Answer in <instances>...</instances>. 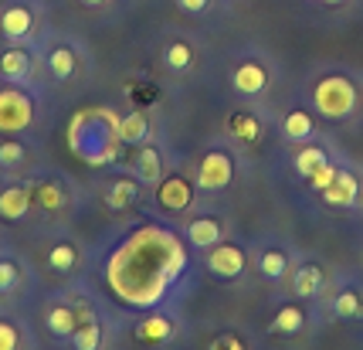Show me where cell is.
<instances>
[{
    "label": "cell",
    "mask_w": 363,
    "mask_h": 350,
    "mask_svg": "<svg viewBox=\"0 0 363 350\" xmlns=\"http://www.w3.org/2000/svg\"><path fill=\"white\" fill-rule=\"evenodd\" d=\"M313 99H316V109L330 119H343L357 109V89L350 85V79H340V75H330V79L319 82Z\"/></svg>",
    "instance_id": "obj_1"
},
{
    "label": "cell",
    "mask_w": 363,
    "mask_h": 350,
    "mask_svg": "<svg viewBox=\"0 0 363 350\" xmlns=\"http://www.w3.org/2000/svg\"><path fill=\"white\" fill-rule=\"evenodd\" d=\"M34 123V102L31 96L21 89V85H11L0 89V133H24V129Z\"/></svg>",
    "instance_id": "obj_2"
},
{
    "label": "cell",
    "mask_w": 363,
    "mask_h": 350,
    "mask_svg": "<svg viewBox=\"0 0 363 350\" xmlns=\"http://www.w3.org/2000/svg\"><path fill=\"white\" fill-rule=\"evenodd\" d=\"M34 24H38V11H34L31 0H11L0 14V34L11 45H21L24 38H31Z\"/></svg>",
    "instance_id": "obj_3"
},
{
    "label": "cell",
    "mask_w": 363,
    "mask_h": 350,
    "mask_svg": "<svg viewBox=\"0 0 363 350\" xmlns=\"http://www.w3.org/2000/svg\"><path fill=\"white\" fill-rule=\"evenodd\" d=\"M235 180V160L224 150H211L204 153L201 167H197V187L201 191H224Z\"/></svg>",
    "instance_id": "obj_4"
},
{
    "label": "cell",
    "mask_w": 363,
    "mask_h": 350,
    "mask_svg": "<svg viewBox=\"0 0 363 350\" xmlns=\"http://www.w3.org/2000/svg\"><path fill=\"white\" fill-rule=\"evenodd\" d=\"M157 204L170 214H180L194 204V184L184 174H170L157 180Z\"/></svg>",
    "instance_id": "obj_5"
},
{
    "label": "cell",
    "mask_w": 363,
    "mask_h": 350,
    "mask_svg": "<svg viewBox=\"0 0 363 350\" xmlns=\"http://www.w3.org/2000/svg\"><path fill=\"white\" fill-rule=\"evenodd\" d=\"M207 269L218 279H238L245 272V252L238 245H231V241H218L207 252Z\"/></svg>",
    "instance_id": "obj_6"
},
{
    "label": "cell",
    "mask_w": 363,
    "mask_h": 350,
    "mask_svg": "<svg viewBox=\"0 0 363 350\" xmlns=\"http://www.w3.org/2000/svg\"><path fill=\"white\" fill-rule=\"evenodd\" d=\"M31 68H34V58L28 48L21 45H11L7 51H0V79L11 82V85H24L31 79Z\"/></svg>",
    "instance_id": "obj_7"
},
{
    "label": "cell",
    "mask_w": 363,
    "mask_h": 350,
    "mask_svg": "<svg viewBox=\"0 0 363 350\" xmlns=\"http://www.w3.org/2000/svg\"><path fill=\"white\" fill-rule=\"evenodd\" d=\"M231 85H235V92H241V96H262L269 89V72H265L262 62H241L231 72Z\"/></svg>",
    "instance_id": "obj_8"
},
{
    "label": "cell",
    "mask_w": 363,
    "mask_h": 350,
    "mask_svg": "<svg viewBox=\"0 0 363 350\" xmlns=\"http://www.w3.org/2000/svg\"><path fill=\"white\" fill-rule=\"evenodd\" d=\"M79 323H82V313L75 306H68V302H51L45 310V327L51 330V337H58V340H72Z\"/></svg>",
    "instance_id": "obj_9"
},
{
    "label": "cell",
    "mask_w": 363,
    "mask_h": 350,
    "mask_svg": "<svg viewBox=\"0 0 363 350\" xmlns=\"http://www.w3.org/2000/svg\"><path fill=\"white\" fill-rule=\"evenodd\" d=\"M75 68H79V58H75L72 45H51V51H48V75L51 79L55 82L75 79Z\"/></svg>",
    "instance_id": "obj_10"
},
{
    "label": "cell",
    "mask_w": 363,
    "mask_h": 350,
    "mask_svg": "<svg viewBox=\"0 0 363 350\" xmlns=\"http://www.w3.org/2000/svg\"><path fill=\"white\" fill-rule=\"evenodd\" d=\"M357 194H360L357 177L347 174V170H336V177H333L330 187L323 191V197H326V204H333V207H350L357 201Z\"/></svg>",
    "instance_id": "obj_11"
},
{
    "label": "cell",
    "mask_w": 363,
    "mask_h": 350,
    "mask_svg": "<svg viewBox=\"0 0 363 350\" xmlns=\"http://www.w3.org/2000/svg\"><path fill=\"white\" fill-rule=\"evenodd\" d=\"M116 140L119 143H129V146H143L150 140V119L143 112H129L116 123Z\"/></svg>",
    "instance_id": "obj_12"
},
{
    "label": "cell",
    "mask_w": 363,
    "mask_h": 350,
    "mask_svg": "<svg viewBox=\"0 0 363 350\" xmlns=\"http://www.w3.org/2000/svg\"><path fill=\"white\" fill-rule=\"evenodd\" d=\"M31 211V191L28 187H4L0 191V218L4 222H21Z\"/></svg>",
    "instance_id": "obj_13"
},
{
    "label": "cell",
    "mask_w": 363,
    "mask_h": 350,
    "mask_svg": "<svg viewBox=\"0 0 363 350\" xmlns=\"http://www.w3.org/2000/svg\"><path fill=\"white\" fill-rule=\"evenodd\" d=\"M140 177H119V180H112L109 187H106V204L112 211H123V207L136 204V197H140Z\"/></svg>",
    "instance_id": "obj_14"
},
{
    "label": "cell",
    "mask_w": 363,
    "mask_h": 350,
    "mask_svg": "<svg viewBox=\"0 0 363 350\" xmlns=\"http://www.w3.org/2000/svg\"><path fill=\"white\" fill-rule=\"evenodd\" d=\"M187 241L197 245V248H211V245L224 241L221 222H214V218H194V222L187 224Z\"/></svg>",
    "instance_id": "obj_15"
},
{
    "label": "cell",
    "mask_w": 363,
    "mask_h": 350,
    "mask_svg": "<svg viewBox=\"0 0 363 350\" xmlns=\"http://www.w3.org/2000/svg\"><path fill=\"white\" fill-rule=\"evenodd\" d=\"M136 177H140L143 184H157L160 177H163V157H160L157 146L143 143L140 153H136Z\"/></svg>",
    "instance_id": "obj_16"
},
{
    "label": "cell",
    "mask_w": 363,
    "mask_h": 350,
    "mask_svg": "<svg viewBox=\"0 0 363 350\" xmlns=\"http://www.w3.org/2000/svg\"><path fill=\"white\" fill-rule=\"evenodd\" d=\"M170 334H174V323L167 317H150L143 323H136V340L140 344H167Z\"/></svg>",
    "instance_id": "obj_17"
},
{
    "label": "cell",
    "mask_w": 363,
    "mask_h": 350,
    "mask_svg": "<svg viewBox=\"0 0 363 350\" xmlns=\"http://www.w3.org/2000/svg\"><path fill=\"white\" fill-rule=\"evenodd\" d=\"M72 344H75V350H99L102 347V323L95 317H82V323L72 334Z\"/></svg>",
    "instance_id": "obj_18"
},
{
    "label": "cell",
    "mask_w": 363,
    "mask_h": 350,
    "mask_svg": "<svg viewBox=\"0 0 363 350\" xmlns=\"http://www.w3.org/2000/svg\"><path fill=\"white\" fill-rule=\"evenodd\" d=\"M48 269L55 272H72L79 266V248L72 245V241H55L51 248H48Z\"/></svg>",
    "instance_id": "obj_19"
},
{
    "label": "cell",
    "mask_w": 363,
    "mask_h": 350,
    "mask_svg": "<svg viewBox=\"0 0 363 350\" xmlns=\"http://www.w3.org/2000/svg\"><path fill=\"white\" fill-rule=\"evenodd\" d=\"M292 289H296V296H302V300L319 296V289H323V269L319 266H302L296 272V279H292Z\"/></svg>",
    "instance_id": "obj_20"
},
{
    "label": "cell",
    "mask_w": 363,
    "mask_h": 350,
    "mask_svg": "<svg viewBox=\"0 0 363 350\" xmlns=\"http://www.w3.org/2000/svg\"><path fill=\"white\" fill-rule=\"evenodd\" d=\"M282 133L289 136V140H309V136L316 133V126H313V116H309L306 109H292L282 119Z\"/></svg>",
    "instance_id": "obj_21"
},
{
    "label": "cell",
    "mask_w": 363,
    "mask_h": 350,
    "mask_svg": "<svg viewBox=\"0 0 363 350\" xmlns=\"http://www.w3.org/2000/svg\"><path fill=\"white\" fill-rule=\"evenodd\" d=\"M302 327H306V313H302L296 302L282 306V310L275 313V319H272V330H275V334H299Z\"/></svg>",
    "instance_id": "obj_22"
},
{
    "label": "cell",
    "mask_w": 363,
    "mask_h": 350,
    "mask_svg": "<svg viewBox=\"0 0 363 350\" xmlns=\"http://www.w3.org/2000/svg\"><path fill=\"white\" fill-rule=\"evenodd\" d=\"M258 269L265 279H282L285 272H289V255L285 248H265L262 258H258Z\"/></svg>",
    "instance_id": "obj_23"
},
{
    "label": "cell",
    "mask_w": 363,
    "mask_h": 350,
    "mask_svg": "<svg viewBox=\"0 0 363 350\" xmlns=\"http://www.w3.org/2000/svg\"><path fill=\"white\" fill-rule=\"evenodd\" d=\"M326 160L330 157H326V150H323V146H306V150L296 153V170H299V177L309 180V177L316 174V167H323Z\"/></svg>",
    "instance_id": "obj_24"
},
{
    "label": "cell",
    "mask_w": 363,
    "mask_h": 350,
    "mask_svg": "<svg viewBox=\"0 0 363 350\" xmlns=\"http://www.w3.org/2000/svg\"><path fill=\"white\" fill-rule=\"evenodd\" d=\"M228 126H231V133H235L238 140H245V143H255L258 133H262V126H258V119H255L252 112H235V116L228 119Z\"/></svg>",
    "instance_id": "obj_25"
},
{
    "label": "cell",
    "mask_w": 363,
    "mask_h": 350,
    "mask_svg": "<svg viewBox=\"0 0 363 350\" xmlns=\"http://www.w3.org/2000/svg\"><path fill=\"white\" fill-rule=\"evenodd\" d=\"M163 62H167L170 72H184V68H190V62H194V48H190L187 41H170L167 51H163Z\"/></svg>",
    "instance_id": "obj_26"
},
{
    "label": "cell",
    "mask_w": 363,
    "mask_h": 350,
    "mask_svg": "<svg viewBox=\"0 0 363 350\" xmlns=\"http://www.w3.org/2000/svg\"><path fill=\"white\" fill-rule=\"evenodd\" d=\"M24 157H28V150L21 140H14L11 133L0 136V167H17V163H24Z\"/></svg>",
    "instance_id": "obj_27"
},
{
    "label": "cell",
    "mask_w": 363,
    "mask_h": 350,
    "mask_svg": "<svg viewBox=\"0 0 363 350\" xmlns=\"http://www.w3.org/2000/svg\"><path fill=\"white\" fill-rule=\"evenodd\" d=\"M21 286V262L11 255H0V292H14Z\"/></svg>",
    "instance_id": "obj_28"
},
{
    "label": "cell",
    "mask_w": 363,
    "mask_h": 350,
    "mask_svg": "<svg viewBox=\"0 0 363 350\" xmlns=\"http://www.w3.org/2000/svg\"><path fill=\"white\" fill-rule=\"evenodd\" d=\"M333 310H336V317H343V319L360 317V313H363L360 296H357L353 289H347V292H340V296H336V302H333Z\"/></svg>",
    "instance_id": "obj_29"
},
{
    "label": "cell",
    "mask_w": 363,
    "mask_h": 350,
    "mask_svg": "<svg viewBox=\"0 0 363 350\" xmlns=\"http://www.w3.org/2000/svg\"><path fill=\"white\" fill-rule=\"evenodd\" d=\"M21 347V330L14 319H0V350H17Z\"/></svg>",
    "instance_id": "obj_30"
},
{
    "label": "cell",
    "mask_w": 363,
    "mask_h": 350,
    "mask_svg": "<svg viewBox=\"0 0 363 350\" xmlns=\"http://www.w3.org/2000/svg\"><path fill=\"white\" fill-rule=\"evenodd\" d=\"M333 177H336V167H333L330 160H326L323 167H316V174L309 177V184H313L316 191H326V187H330V184H333Z\"/></svg>",
    "instance_id": "obj_31"
},
{
    "label": "cell",
    "mask_w": 363,
    "mask_h": 350,
    "mask_svg": "<svg viewBox=\"0 0 363 350\" xmlns=\"http://www.w3.org/2000/svg\"><path fill=\"white\" fill-rule=\"evenodd\" d=\"M221 347H231V350H245V340L235 334H221V337H214L211 340V350H221Z\"/></svg>",
    "instance_id": "obj_32"
},
{
    "label": "cell",
    "mask_w": 363,
    "mask_h": 350,
    "mask_svg": "<svg viewBox=\"0 0 363 350\" xmlns=\"http://www.w3.org/2000/svg\"><path fill=\"white\" fill-rule=\"evenodd\" d=\"M177 7H180V11H187V14H201V11L211 7V0H177Z\"/></svg>",
    "instance_id": "obj_33"
},
{
    "label": "cell",
    "mask_w": 363,
    "mask_h": 350,
    "mask_svg": "<svg viewBox=\"0 0 363 350\" xmlns=\"http://www.w3.org/2000/svg\"><path fill=\"white\" fill-rule=\"evenodd\" d=\"M82 4H89V7H95V4H106V0H82Z\"/></svg>",
    "instance_id": "obj_34"
},
{
    "label": "cell",
    "mask_w": 363,
    "mask_h": 350,
    "mask_svg": "<svg viewBox=\"0 0 363 350\" xmlns=\"http://www.w3.org/2000/svg\"><path fill=\"white\" fill-rule=\"evenodd\" d=\"M326 4H343V0H326Z\"/></svg>",
    "instance_id": "obj_35"
}]
</instances>
